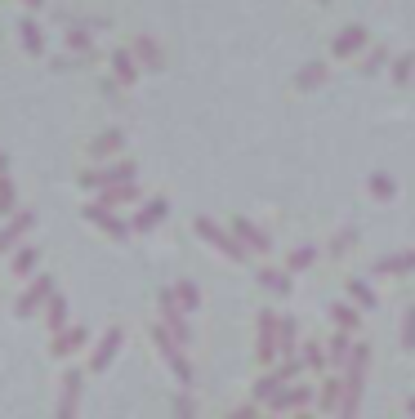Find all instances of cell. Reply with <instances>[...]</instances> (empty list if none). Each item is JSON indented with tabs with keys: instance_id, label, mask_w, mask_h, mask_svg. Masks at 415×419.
<instances>
[{
	"instance_id": "ac0fdd59",
	"label": "cell",
	"mask_w": 415,
	"mask_h": 419,
	"mask_svg": "<svg viewBox=\"0 0 415 419\" xmlns=\"http://www.w3.org/2000/svg\"><path fill=\"white\" fill-rule=\"evenodd\" d=\"M36 263H41V250H36V245L18 250V254H14V277H32V272H36Z\"/></svg>"
},
{
	"instance_id": "2e32d148",
	"label": "cell",
	"mask_w": 415,
	"mask_h": 419,
	"mask_svg": "<svg viewBox=\"0 0 415 419\" xmlns=\"http://www.w3.org/2000/svg\"><path fill=\"white\" fill-rule=\"evenodd\" d=\"M125 147V134H121V130H108V134H99L90 143V156H108V152H121Z\"/></svg>"
},
{
	"instance_id": "ffe728a7",
	"label": "cell",
	"mask_w": 415,
	"mask_h": 419,
	"mask_svg": "<svg viewBox=\"0 0 415 419\" xmlns=\"http://www.w3.org/2000/svg\"><path fill=\"white\" fill-rule=\"evenodd\" d=\"M18 210V187L9 174H0V214H14Z\"/></svg>"
},
{
	"instance_id": "8fae6325",
	"label": "cell",
	"mask_w": 415,
	"mask_h": 419,
	"mask_svg": "<svg viewBox=\"0 0 415 419\" xmlns=\"http://www.w3.org/2000/svg\"><path fill=\"white\" fill-rule=\"evenodd\" d=\"M125 201H139V187H134V178H125V183H108V187H99V205H125Z\"/></svg>"
},
{
	"instance_id": "cb8c5ba5",
	"label": "cell",
	"mask_w": 415,
	"mask_h": 419,
	"mask_svg": "<svg viewBox=\"0 0 415 419\" xmlns=\"http://www.w3.org/2000/svg\"><path fill=\"white\" fill-rule=\"evenodd\" d=\"M23 5H27V9H41V5H45V0H23Z\"/></svg>"
},
{
	"instance_id": "30bf717a",
	"label": "cell",
	"mask_w": 415,
	"mask_h": 419,
	"mask_svg": "<svg viewBox=\"0 0 415 419\" xmlns=\"http://www.w3.org/2000/svg\"><path fill=\"white\" fill-rule=\"evenodd\" d=\"M165 210H170V201H165V196H152V201H148L143 210H139V218H134V227H130V232H152V227L165 218Z\"/></svg>"
},
{
	"instance_id": "603a6c76",
	"label": "cell",
	"mask_w": 415,
	"mask_h": 419,
	"mask_svg": "<svg viewBox=\"0 0 415 419\" xmlns=\"http://www.w3.org/2000/svg\"><path fill=\"white\" fill-rule=\"evenodd\" d=\"M0 174H9V161H5V152H0Z\"/></svg>"
},
{
	"instance_id": "4fadbf2b",
	"label": "cell",
	"mask_w": 415,
	"mask_h": 419,
	"mask_svg": "<svg viewBox=\"0 0 415 419\" xmlns=\"http://www.w3.org/2000/svg\"><path fill=\"white\" fill-rule=\"evenodd\" d=\"M68 317H72L68 299H63V294L54 290L50 299H45V326H50V330H63V326H68Z\"/></svg>"
},
{
	"instance_id": "3957f363",
	"label": "cell",
	"mask_w": 415,
	"mask_h": 419,
	"mask_svg": "<svg viewBox=\"0 0 415 419\" xmlns=\"http://www.w3.org/2000/svg\"><path fill=\"white\" fill-rule=\"evenodd\" d=\"M50 294H54V277H50V272H41V281L27 285L23 299L14 303V312H18V317H36V312L45 308V299H50Z\"/></svg>"
},
{
	"instance_id": "d6986e66",
	"label": "cell",
	"mask_w": 415,
	"mask_h": 419,
	"mask_svg": "<svg viewBox=\"0 0 415 419\" xmlns=\"http://www.w3.org/2000/svg\"><path fill=\"white\" fill-rule=\"evenodd\" d=\"M130 54H134V59H143L148 68H161V50H156V41H148V36H139Z\"/></svg>"
},
{
	"instance_id": "7402d4cb",
	"label": "cell",
	"mask_w": 415,
	"mask_h": 419,
	"mask_svg": "<svg viewBox=\"0 0 415 419\" xmlns=\"http://www.w3.org/2000/svg\"><path fill=\"white\" fill-rule=\"evenodd\" d=\"M237 232H241V241H246V245H254V250H263V245H268V236H259V232H254V227L246 223V218L237 223Z\"/></svg>"
},
{
	"instance_id": "52a82bcc",
	"label": "cell",
	"mask_w": 415,
	"mask_h": 419,
	"mask_svg": "<svg viewBox=\"0 0 415 419\" xmlns=\"http://www.w3.org/2000/svg\"><path fill=\"white\" fill-rule=\"evenodd\" d=\"M85 344H90V330H85L81 321H77V326H63V330H54V344H50V352H54L59 361H68L72 352H81Z\"/></svg>"
},
{
	"instance_id": "e0dca14e",
	"label": "cell",
	"mask_w": 415,
	"mask_h": 419,
	"mask_svg": "<svg viewBox=\"0 0 415 419\" xmlns=\"http://www.w3.org/2000/svg\"><path fill=\"white\" fill-rule=\"evenodd\" d=\"M68 50H72V54H81V59H85V54H94V45H90V32H85V23H72V27H68Z\"/></svg>"
},
{
	"instance_id": "44dd1931",
	"label": "cell",
	"mask_w": 415,
	"mask_h": 419,
	"mask_svg": "<svg viewBox=\"0 0 415 419\" xmlns=\"http://www.w3.org/2000/svg\"><path fill=\"white\" fill-rule=\"evenodd\" d=\"M174 299L183 303L188 312H192V308H201V290H196L192 281H179V285H174Z\"/></svg>"
},
{
	"instance_id": "8992f818",
	"label": "cell",
	"mask_w": 415,
	"mask_h": 419,
	"mask_svg": "<svg viewBox=\"0 0 415 419\" xmlns=\"http://www.w3.org/2000/svg\"><path fill=\"white\" fill-rule=\"evenodd\" d=\"M81 214H85V223H94V227H99V232H108L112 241H125V236H130V227L121 223V218L112 214L108 205H99V201H94V205H85Z\"/></svg>"
},
{
	"instance_id": "277c9868",
	"label": "cell",
	"mask_w": 415,
	"mask_h": 419,
	"mask_svg": "<svg viewBox=\"0 0 415 419\" xmlns=\"http://www.w3.org/2000/svg\"><path fill=\"white\" fill-rule=\"evenodd\" d=\"M81 411V370H63V388H59V406H54V415L59 419H72Z\"/></svg>"
},
{
	"instance_id": "6da1fadb",
	"label": "cell",
	"mask_w": 415,
	"mask_h": 419,
	"mask_svg": "<svg viewBox=\"0 0 415 419\" xmlns=\"http://www.w3.org/2000/svg\"><path fill=\"white\" fill-rule=\"evenodd\" d=\"M152 339H156V352L165 357V366L174 370V379L179 384H192V366H188V357L179 352V344H174V335H170L165 326H152Z\"/></svg>"
},
{
	"instance_id": "7a4b0ae2",
	"label": "cell",
	"mask_w": 415,
	"mask_h": 419,
	"mask_svg": "<svg viewBox=\"0 0 415 419\" xmlns=\"http://www.w3.org/2000/svg\"><path fill=\"white\" fill-rule=\"evenodd\" d=\"M125 178H134V165H130V161H117V165H99V170H85V174H81V187H90V192H99V187H108V183H125Z\"/></svg>"
},
{
	"instance_id": "5b68a950",
	"label": "cell",
	"mask_w": 415,
	"mask_h": 419,
	"mask_svg": "<svg viewBox=\"0 0 415 419\" xmlns=\"http://www.w3.org/2000/svg\"><path fill=\"white\" fill-rule=\"evenodd\" d=\"M156 303H161V321H165V330H170V335H174V344H192V330H188L183 312H179V299H174V290H165Z\"/></svg>"
},
{
	"instance_id": "5bb4252c",
	"label": "cell",
	"mask_w": 415,
	"mask_h": 419,
	"mask_svg": "<svg viewBox=\"0 0 415 419\" xmlns=\"http://www.w3.org/2000/svg\"><path fill=\"white\" fill-rule=\"evenodd\" d=\"M112 76L121 85H134L139 81V68H134V54L130 50H112Z\"/></svg>"
},
{
	"instance_id": "7c38bea8",
	"label": "cell",
	"mask_w": 415,
	"mask_h": 419,
	"mask_svg": "<svg viewBox=\"0 0 415 419\" xmlns=\"http://www.w3.org/2000/svg\"><path fill=\"white\" fill-rule=\"evenodd\" d=\"M196 232H201V236H205V241H210V245H219V250H223V254H232V259H241V250H237V241H232V236H228V232H219V227H214V223H210V218H196Z\"/></svg>"
},
{
	"instance_id": "9a60e30c",
	"label": "cell",
	"mask_w": 415,
	"mask_h": 419,
	"mask_svg": "<svg viewBox=\"0 0 415 419\" xmlns=\"http://www.w3.org/2000/svg\"><path fill=\"white\" fill-rule=\"evenodd\" d=\"M18 36H23V50L32 54V59L45 54V36H41V27H36V18H23V23H18Z\"/></svg>"
},
{
	"instance_id": "9c48e42d",
	"label": "cell",
	"mask_w": 415,
	"mask_h": 419,
	"mask_svg": "<svg viewBox=\"0 0 415 419\" xmlns=\"http://www.w3.org/2000/svg\"><path fill=\"white\" fill-rule=\"evenodd\" d=\"M32 227H36V214H32V210H23V214H14V218H9L5 227H0V254H5V250H14V245L23 241L27 232H32Z\"/></svg>"
},
{
	"instance_id": "ba28073f",
	"label": "cell",
	"mask_w": 415,
	"mask_h": 419,
	"mask_svg": "<svg viewBox=\"0 0 415 419\" xmlns=\"http://www.w3.org/2000/svg\"><path fill=\"white\" fill-rule=\"evenodd\" d=\"M121 344H125V335H121V326H112L108 335H103L99 344H94V352H90V370H94V375H103V370L112 366V357H117V352H121Z\"/></svg>"
}]
</instances>
